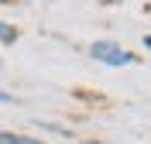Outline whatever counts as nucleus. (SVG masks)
Instances as JSON below:
<instances>
[{"mask_svg": "<svg viewBox=\"0 0 151 144\" xmlns=\"http://www.w3.org/2000/svg\"><path fill=\"white\" fill-rule=\"evenodd\" d=\"M0 103H14V96H10V93H4V89H0Z\"/></svg>", "mask_w": 151, "mask_h": 144, "instance_id": "20e7f679", "label": "nucleus"}, {"mask_svg": "<svg viewBox=\"0 0 151 144\" xmlns=\"http://www.w3.org/2000/svg\"><path fill=\"white\" fill-rule=\"evenodd\" d=\"M0 144H14V134H0Z\"/></svg>", "mask_w": 151, "mask_h": 144, "instance_id": "39448f33", "label": "nucleus"}, {"mask_svg": "<svg viewBox=\"0 0 151 144\" xmlns=\"http://www.w3.org/2000/svg\"><path fill=\"white\" fill-rule=\"evenodd\" d=\"M14 144H48V141H38V137H24V134H14Z\"/></svg>", "mask_w": 151, "mask_h": 144, "instance_id": "7ed1b4c3", "label": "nucleus"}, {"mask_svg": "<svg viewBox=\"0 0 151 144\" xmlns=\"http://www.w3.org/2000/svg\"><path fill=\"white\" fill-rule=\"evenodd\" d=\"M14 38H17V31L10 28V24H4V21H0V41H7V45H10Z\"/></svg>", "mask_w": 151, "mask_h": 144, "instance_id": "f03ea898", "label": "nucleus"}, {"mask_svg": "<svg viewBox=\"0 0 151 144\" xmlns=\"http://www.w3.org/2000/svg\"><path fill=\"white\" fill-rule=\"evenodd\" d=\"M86 144H103V141H86Z\"/></svg>", "mask_w": 151, "mask_h": 144, "instance_id": "0eeeda50", "label": "nucleus"}, {"mask_svg": "<svg viewBox=\"0 0 151 144\" xmlns=\"http://www.w3.org/2000/svg\"><path fill=\"white\" fill-rule=\"evenodd\" d=\"M144 48H148V52H151V34H148V38H144Z\"/></svg>", "mask_w": 151, "mask_h": 144, "instance_id": "423d86ee", "label": "nucleus"}, {"mask_svg": "<svg viewBox=\"0 0 151 144\" xmlns=\"http://www.w3.org/2000/svg\"><path fill=\"white\" fill-rule=\"evenodd\" d=\"M89 55L100 58L103 65H113V69L131 65V62H134V55H131V52H124L117 41H93V45H89Z\"/></svg>", "mask_w": 151, "mask_h": 144, "instance_id": "f257e3e1", "label": "nucleus"}]
</instances>
